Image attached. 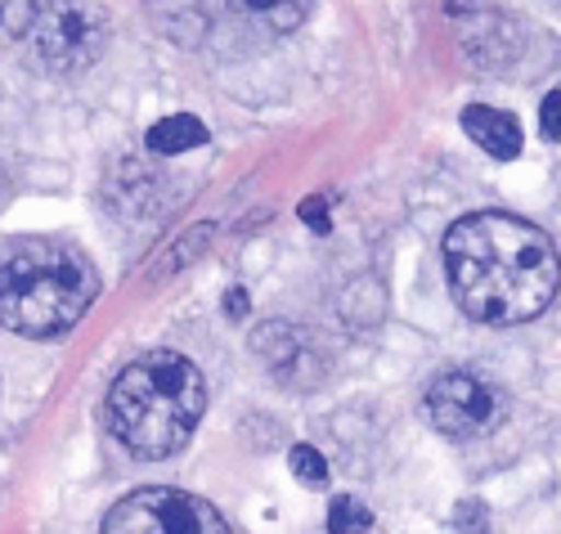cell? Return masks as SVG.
Segmentation results:
<instances>
[{"instance_id":"6da1fadb","label":"cell","mask_w":561,"mask_h":534,"mask_svg":"<svg viewBox=\"0 0 561 534\" xmlns=\"http://www.w3.org/2000/svg\"><path fill=\"white\" fill-rule=\"evenodd\" d=\"M445 274L467 319L526 323L552 306L561 261L539 225L507 212H477L445 234Z\"/></svg>"},{"instance_id":"7a4b0ae2","label":"cell","mask_w":561,"mask_h":534,"mask_svg":"<svg viewBox=\"0 0 561 534\" xmlns=\"http://www.w3.org/2000/svg\"><path fill=\"white\" fill-rule=\"evenodd\" d=\"M100 293L90 257L68 238L19 234L0 242V323L23 337L68 332Z\"/></svg>"},{"instance_id":"3957f363","label":"cell","mask_w":561,"mask_h":534,"mask_svg":"<svg viewBox=\"0 0 561 534\" xmlns=\"http://www.w3.org/2000/svg\"><path fill=\"white\" fill-rule=\"evenodd\" d=\"M207 409V382L194 360L149 351L130 360L108 386V431L135 458H171L194 435Z\"/></svg>"},{"instance_id":"277c9868","label":"cell","mask_w":561,"mask_h":534,"mask_svg":"<svg viewBox=\"0 0 561 534\" xmlns=\"http://www.w3.org/2000/svg\"><path fill=\"white\" fill-rule=\"evenodd\" d=\"M108 45V14L95 0H50L32 27L36 64L50 72H81L90 68Z\"/></svg>"},{"instance_id":"5b68a950","label":"cell","mask_w":561,"mask_h":534,"mask_svg":"<svg viewBox=\"0 0 561 534\" xmlns=\"http://www.w3.org/2000/svg\"><path fill=\"white\" fill-rule=\"evenodd\" d=\"M100 534H229V525L207 499L149 485L113 503Z\"/></svg>"},{"instance_id":"8992f818","label":"cell","mask_w":561,"mask_h":534,"mask_svg":"<svg viewBox=\"0 0 561 534\" xmlns=\"http://www.w3.org/2000/svg\"><path fill=\"white\" fill-rule=\"evenodd\" d=\"M503 391L494 382H485L481 373L467 368H445L440 377H432L427 396H423V413L436 431L454 435V441H472L485 435L503 422Z\"/></svg>"},{"instance_id":"52a82bcc","label":"cell","mask_w":561,"mask_h":534,"mask_svg":"<svg viewBox=\"0 0 561 534\" xmlns=\"http://www.w3.org/2000/svg\"><path fill=\"white\" fill-rule=\"evenodd\" d=\"M458 122H462V130L472 135L490 158L512 162V158L522 154V126H517V117H512V113H503V109H485V104H467Z\"/></svg>"},{"instance_id":"ba28073f","label":"cell","mask_w":561,"mask_h":534,"mask_svg":"<svg viewBox=\"0 0 561 534\" xmlns=\"http://www.w3.org/2000/svg\"><path fill=\"white\" fill-rule=\"evenodd\" d=\"M310 5L314 0H225V10L256 36H284V32L301 27Z\"/></svg>"},{"instance_id":"9c48e42d","label":"cell","mask_w":561,"mask_h":534,"mask_svg":"<svg viewBox=\"0 0 561 534\" xmlns=\"http://www.w3.org/2000/svg\"><path fill=\"white\" fill-rule=\"evenodd\" d=\"M203 144H207V126L194 113H175L149 126V154L158 158H180L190 149H203Z\"/></svg>"},{"instance_id":"30bf717a","label":"cell","mask_w":561,"mask_h":534,"mask_svg":"<svg viewBox=\"0 0 561 534\" xmlns=\"http://www.w3.org/2000/svg\"><path fill=\"white\" fill-rule=\"evenodd\" d=\"M50 10V0H0V45H14Z\"/></svg>"},{"instance_id":"8fae6325","label":"cell","mask_w":561,"mask_h":534,"mask_svg":"<svg viewBox=\"0 0 561 534\" xmlns=\"http://www.w3.org/2000/svg\"><path fill=\"white\" fill-rule=\"evenodd\" d=\"M368 525H373V512L364 508V503H355V499H333V508H329V530L333 534H368Z\"/></svg>"},{"instance_id":"7c38bea8","label":"cell","mask_w":561,"mask_h":534,"mask_svg":"<svg viewBox=\"0 0 561 534\" xmlns=\"http://www.w3.org/2000/svg\"><path fill=\"white\" fill-rule=\"evenodd\" d=\"M288 467H293V476L301 485H310V490H323V485H329V463H323V454L310 450V445H297L288 454Z\"/></svg>"},{"instance_id":"4fadbf2b","label":"cell","mask_w":561,"mask_h":534,"mask_svg":"<svg viewBox=\"0 0 561 534\" xmlns=\"http://www.w3.org/2000/svg\"><path fill=\"white\" fill-rule=\"evenodd\" d=\"M539 130H543L552 144H561V86L543 94V104H539Z\"/></svg>"},{"instance_id":"5bb4252c","label":"cell","mask_w":561,"mask_h":534,"mask_svg":"<svg viewBox=\"0 0 561 534\" xmlns=\"http://www.w3.org/2000/svg\"><path fill=\"white\" fill-rule=\"evenodd\" d=\"M301 220H306L310 229H319V234H329V225H333L329 203H323V198H306V203H301Z\"/></svg>"}]
</instances>
